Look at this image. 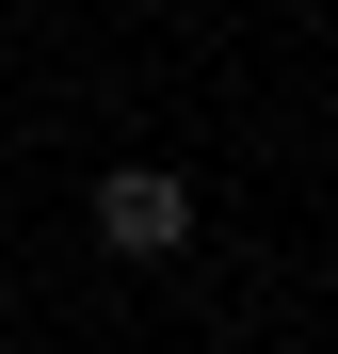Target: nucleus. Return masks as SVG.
I'll return each mask as SVG.
<instances>
[{"mask_svg": "<svg viewBox=\"0 0 338 354\" xmlns=\"http://www.w3.org/2000/svg\"><path fill=\"white\" fill-rule=\"evenodd\" d=\"M178 225H194L178 177H145V161H129V177H97V242H113V258H178Z\"/></svg>", "mask_w": 338, "mask_h": 354, "instance_id": "nucleus-1", "label": "nucleus"}]
</instances>
